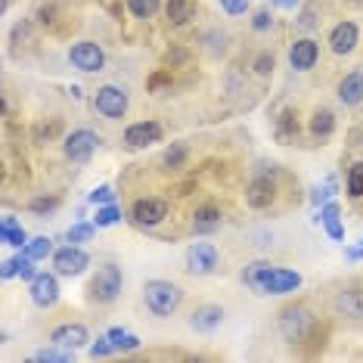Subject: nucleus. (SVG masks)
Listing matches in <instances>:
<instances>
[{"instance_id": "obj_41", "label": "nucleus", "mask_w": 363, "mask_h": 363, "mask_svg": "<svg viewBox=\"0 0 363 363\" xmlns=\"http://www.w3.org/2000/svg\"><path fill=\"white\" fill-rule=\"evenodd\" d=\"M0 277H4V279L19 277V270H16V258H6V261H4V270H0Z\"/></svg>"}, {"instance_id": "obj_44", "label": "nucleus", "mask_w": 363, "mask_h": 363, "mask_svg": "<svg viewBox=\"0 0 363 363\" xmlns=\"http://www.w3.org/2000/svg\"><path fill=\"white\" fill-rule=\"evenodd\" d=\"M351 4H360V0H351Z\"/></svg>"}, {"instance_id": "obj_28", "label": "nucleus", "mask_w": 363, "mask_h": 363, "mask_svg": "<svg viewBox=\"0 0 363 363\" xmlns=\"http://www.w3.org/2000/svg\"><path fill=\"white\" fill-rule=\"evenodd\" d=\"M186 155H189V146L186 143H171L168 150H164V155H162V164L168 171H180L186 164Z\"/></svg>"}, {"instance_id": "obj_7", "label": "nucleus", "mask_w": 363, "mask_h": 363, "mask_svg": "<svg viewBox=\"0 0 363 363\" xmlns=\"http://www.w3.org/2000/svg\"><path fill=\"white\" fill-rule=\"evenodd\" d=\"M69 62L75 65L78 72L94 75V72H103L106 53H103V47L96 44V40H78V44L69 47Z\"/></svg>"}, {"instance_id": "obj_8", "label": "nucleus", "mask_w": 363, "mask_h": 363, "mask_svg": "<svg viewBox=\"0 0 363 363\" xmlns=\"http://www.w3.org/2000/svg\"><path fill=\"white\" fill-rule=\"evenodd\" d=\"M87 267H90V255L75 242H69V245H62V249L53 252V270L60 277H81Z\"/></svg>"}, {"instance_id": "obj_27", "label": "nucleus", "mask_w": 363, "mask_h": 363, "mask_svg": "<svg viewBox=\"0 0 363 363\" xmlns=\"http://www.w3.org/2000/svg\"><path fill=\"white\" fill-rule=\"evenodd\" d=\"M106 335L112 338L115 351H137L140 345H143V342H140V338H137L134 333H128L125 326H112V329H109V333H106Z\"/></svg>"}, {"instance_id": "obj_22", "label": "nucleus", "mask_w": 363, "mask_h": 363, "mask_svg": "<svg viewBox=\"0 0 363 363\" xmlns=\"http://www.w3.org/2000/svg\"><path fill=\"white\" fill-rule=\"evenodd\" d=\"M0 242L16 245V249H26V245H28V233H26V227H22L19 220L13 218V214H6V218L0 220Z\"/></svg>"}, {"instance_id": "obj_31", "label": "nucleus", "mask_w": 363, "mask_h": 363, "mask_svg": "<svg viewBox=\"0 0 363 363\" xmlns=\"http://www.w3.org/2000/svg\"><path fill=\"white\" fill-rule=\"evenodd\" d=\"M96 230H100L96 224H87V220H78V224H72V227H69V233H65V239H69V242H75V245H81V242H90Z\"/></svg>"}, {"instance_id": "obj_4", "label": "nucleus", "mask_w": 363, "mask_h": 363, "mask_svg": "<svg viewBox=\"0 0 363 363\" xmlns=\"http://www.w3.org/2000/svg\"><path fill=\"white\" fill-rule=\"evenodd\" d=\"M96 146H100V134H94L90 128H75L72 134H65V140H62L65 159L75 162V164L90 162V155L96 152Z\"/></svg>"}, {"instance_id": "obj_9", "label": "nucleus", "mask_w": 363, "mask_h": 363, "mask_svg": "<svg viewBox=\"0 0 363 363\" xmlns=\"http://www.w3.org/2000/svg\"><path fill=\"white\" fill-rule=\"evenodd\" d=\"M164 218H168V202H164V199H155V196L137 199L134 208H130V220H134L137 227H143V230L159 227Z\"/></svg>"}, {"instance_id": "obj_17", "label": "nucleus", "mask_w": 363, "mask_h": 363, "mask_svg": "<svg viewBox=\"0 0 363 363\" xmlns=\"http://www.w3.org/2000/svg\"><path fill=\"white\" fill-rule=\"evenodd\" d=\"M333 311L338 317H348V320H363V292L360 289H338L333 295Z\"/></svg>"}, {"instance_id": "obj_35", "label": "nucleus", "mask_w": 363, "mask_h": 363, "mask_svg": "<svg viewBox=\"0 0 363 363\" xmlns=\"http://www.w3.org/2000/svg\"><path fill=\"white\" fill-rule=\"evenodd\" d=\"M112 354H115V345H112V338L109 335H103V338H96V342H90V357H112Z\"/></svg>"}, {"instance_id": "obj_39", "label": "nucleus", "mask_w": 363, "mask_h": 363, "mask_svg": "<svg viewBox=\"0 0 363 363\" xmlns=\"http://www.w3.org/2000/svg\"><path fill=\"white\" fill-rule=\"evenodd\" d=\"M270 72H274V53H258V60H255V75L267 78Z\"/></svg>"}, {"instance_id": "obj_25", "label": "nucleus", "mask_w": 363, "mask_h": 363, "mask_svg": "<svg viewBox=\"0 0 363 363\" xmlns=\"http://www.w3.org/2000/svg\"><path fill=\"white\" fill-rule=\"evenodd\" d=\"M274 267L270 261H252V264H245V270H242V283L252 289V292H258L261 295V279H264V274Z\"/></svg>"}, {"instance_id": "obj_13", "label": "nucleus", "mask_w": 363, "mask_h": 363, "mask_svg": "<svg viewBox=\"0 0 363 363\" xmlns=\"http://www.w3.org/2000/svg\"><path fill=\"white\" fill-rule=\"evenodd\" d=\"M320 60V44L313 38H298L292 47H289V65L295 72H311Z\"/></svg>"}, {"instance_id": "obj_26", "label": "nucleus", "mask_w": 363, "mask_h": 363, "mask_svg": "<svg viewBox=\"0 0 363 363\" xmlns=\"http://www.w3.org/2000/svg\"><path fill=\"white\" fill-rule=\"evenodd\" d=\"M31 360L35 363H72L75 360V351L60 348V345H50V348H40V351L31 354Z\"/></svg>"}, {"instance_id": "obj_36", "label": "nucleus", "mask_w": 363, "mask_h": 363, "mask_svg": "<svg viewBox=\"0 0 363 363\" xmlns=\"http://www.w3.org/2000/svg\"><path fill=\"white\" fill-rule=\"evenodd\" d=\"M333 193H335V180L329 177L323 186H313V189H311V202H313V205H326V199H329Z\"/></svg>"}, {"instance_id": "obj_34", "label": "nucleus", "mask_w": 363, "mask_h": 363, "mask_svg": "<svg viewBox=\"0 0 363 363\" xmlns=\"http://www.w3.org/2000/svg\"><path fill=\"white\" fill-rule=\"evenodd\" d=\"M87 202H90V205H109V202H115V189H112L109 184H100L96 189H90Z\"/></svg>"}, {"instance_id": "obj_30", "label": "nucleus", "mask_w": 363, "mask_h": 363, "mask_svg": "<svg viewBox=\"0 0 363 363\" xmlns=\"http://www.w3.org/2000/svg\"><path fill=\"white\" fill-rule=\"evenodd\" d=\"M162 0H128V10L134 19H152L155 13H159Z\"/></svg>"}, {"instance_id": "obj_14", "label": "nucleus", "mask_w": 363, "mask_h": 363, "mask_svg": "<svg viewBox=\"0 0 363 363\" xmlns=\"http://www.w3.org/2000/svg\"><path fill=\"white\" fill-rule=\"evenodd\" d=\"M50 345L78 351V348H84V345H90V333H87L84 323H60L50 333Z\"/></svg>"}, {"instance_id": "obj_20", "label": "nucleus", "mask_w": 363, "mask_h": 363, "mask_svg": "<svg viewBox=\"0 0 363 363\" xmlns=\"http://www.w3.org/2000/svg\"><path fill=\"white\" fill-rule=\"evenodd\" d=\"M214 230H220V208L218 205H199V208L193 211V233L211 236Z\"/></svg>"}, {"instance_id": "obj_42", "label": "nucleus", "mask_w": 363, "mask_h": 363, "mask_svg": "<svg viewBox=\"0 0 363 363\" xmlns=\"http://www.w3.org/2000/svg\"><path fill=\"white\" fill-rule=\"evenodd\" d=\"M345 258L348 261H363V242L360 245H348V249H345Z\"/></svg>"}, {"instance_id": "obj_29", "label": "nucleus", "mask_w": 363, "mask_h": 363, "mask_svg": "<svg viewBox=\"0 0 363 363\" xmlns=\"http://www.w3.org/2000/svg\"><path fill=\"white\" fill-rule=\"evenodd\" d=\"M26 252H28L35 261L53 258V239H50V236H31L28 245H26Z\"/></svg>"}, {"instance_id": "obj_2", "label": "nucleus", "mask_w": 363, "mask_h": 363, "mask_svg": "<svg viewBox=\"0 0 363 363\" xmlns=\"http://www.w3.org/2000/svg\"><path fill=\"white\" fill-rule=\"evenodd\" d=\"M317 329V313H313L308 304H289V308L279 313V335L286 338L289 345H301L308 342Z\"/></svg>"}, {"instance_id": "obj_33", "label": "nucleus", "mask_w": 363, "mask_h": 363, "mask_svg": "<svg viewBox=\"0 0 363 363\" xmlns=\"http://www.w3.org/2000/svg\"><path fill=\"white\" fill-rule=\"evenodd\" d=\"M348 196L351 199H363V162L351 164L348 171Z\"/></svg>"}, {"instance_id": "obj_38", "label": "nucleus", "mask_w": 363, "mask_h": 363, "mask_svg": "<svg viewBox=\"0 0 363 363\" xmlns=\"http://www.w3.org/2000/svg\"><path fill=\"white\" fill-rule=\"evenodd\" d=\"M218 4L227 16H245V10H249V0H218Z\"/></svg>"}, {"instance_id": "obj_11", "label": "nucleus", "mask_w": 363, "mask_h": 363, "mask_svg": "<svg viewBox=\"0 0 363 363\" xmlns=\"http://www.w3.org/2000/svg\"><path fill=\"white\" fill-rule=\"evenodd\" d=\"M301 286V274L289 267H270L261 279V295H289Z\"/></svg>"}, {"instance_id": "obj_40", "label": "nucleus", "mask_w": 363, "mask_h": 363, "mask_svg": "<svg viewBox=\"0 0 363 363\" xmlns=\"http://www.w3.org/2000/svg\"><path fill=\"white\" fill-rule=\"evenodd\" d=\"M270 26H274V16H270V10H255L252 28H255V31H267Z\"/></svg>"}, {"instance_id": "obj_18", "label": "nucleus", "mask_w": 363, "mask_h": 363, "mask_svg": "<svg viewBox=\"0 0 363 363\" xmlns=\"http://www.w3.org/2000/svg\"><path fill=\"white\" fill-rule=\"evenodd\" d=\"M274 193H277L274 174H270V177L255 174V177H252V184H249V189H245V202H249V208L261 211V208H267V205L274 202Z\"/></svg>"}, {"instance_id": "obj_43", "label": "nucleus", "mask_w": 363, "mask_h": 363, "mask_svg": "<svg viewBox=\"0 0 363 363\" xmlns=\"http://www.w3.org/2000/svg\"><path fill=\"white\" fill-rule=\"evenodd\" d=\"M274 6H277V10H295V6H298V0H274Z\"/></svg>"}, {"instance_id": "obj_21", "label": "nucleus", "mask_w": 363, "mask_h": 363, "mask_svg": "<svg viewBox=\"0 0 363 363\" xmlns=\"http://www.w3.org/2000/svg\"><path fill=\"white\" fill-rule=\"evenodd\" d=\"M320 224L326 227V233L333 242H342L345 239V224H342V208H338V202H326L320 205Z\"/></svg>"}, {"instance_id": "obj_37", "label": "nucleus", "mask_w": 363, "mask_h": 363, "mask_svg": "<svg viewBox=\"0 0 363 363\" xmlns=\"http://www.w3.org/2000/svg\"><path fill=\"white\" fill-rule=\"evenodd\" d=\"M28 208L35 211V214H50V211L60 208V196H47V199H35V202L28 205Z\"/></svg>"}, {"instance_id": "obj_16", "label": "nucleus", "mask_w": 363, "mask_h": 363, "mask_svg": "<svg viewBox=\"0 0 363 363\" xmlns=\"http://www.w3.org/2000/svg\"><path fill=\"white\" fill-rule=\"evenodd\" d=\"M220 323H224V308H220V304H199V308L189 313V329H193V333L208 335Z\"/></svg>"}, {"instance_id": "obj_6", "label": "nucleus", "mask_w": 363, "mask_h": 363, "mask_svg": "<svg viewBox=\"0 0 363 363\" xmlns=\"http://www.w3.org/2000/svg\"><path fill=\"white\" fill-rule=\"evenodd\" d=\"M128 106H130V100H128V90H125V87L103 84V87L94 94V109L100 112L103 118H109V121L125 118Z\"/></svg>"}, {"instance_id": "obj_23", "label": "nucleus", "mask_w": 363, "mask_h": 363, "mask_svg": "<svg viewBox=\"0 0 363 363\" xmlns=\"http://www.w3.org/2000/svg\"><path fill=\"white\" fill-rule=\"evenodd\" d=\"M333 130H335V115L333 112H329V109H317V112H313V118H311V137L326 140V137H333Z\"/></svg>"}, {"instance_id": "obj_32", "label": "nucleus", "mask_w": 363, "mask_h": 363, "mask_svg": "<svg viewBox=\"0 0 363 363\" xmlns=\"http://www.w3.org/2000/svg\"><path fill=\"white\" fill-rule=\"evenodd\" d=\"M121 220V208L115 202L109 205H96V218H94V224L96 227H115Z\"/></svg>"}, {"instance_id": "obj_10", "label": "nucleus", "mask_w": 363, "mask_h": 363, "mask_svg": "<svg viewBox=\"0 0 363 363\" xmlns=\"http://www.w3.org/2000/svg\"><path fill=\"white\" fill-rule=\"evenodd\" d=\"M28 295H31V304L35 308H53L60 301V279L56 274H35V279H28Z\"/></svg>"}, {"instance_id": "obj_3", "label": "nucleus", "mask_w": 363, "mask_h": 363, "mask_svg": "<svg viewBox=\"0 0 363 363\" xmlns=\"http://www.w3.org/2000/svg\"><path fill=\"white\" fill-rule=\"evenodd\" d=\"M121 286H125L121 267L109 261V264H103V267H96V274L87 286V298L94 304H112L121 295Z\"/></svg>"}, {"instance_id": "obj_5", "label": "nucleus", "mask_w": 363, "mask_h": 363, "mask_svg": "<svg viewBox=\"0 0 363 363\" xmlns=\"http://www.w3.org/2000/svg\"><path fill=\"white\" fill-rule=\"evenodd\" d=\"M218 261H220V255L214 242H193L184 255V264H186L184 270L189 277H208L218 270Z\"/></svg>"}, {"instance_id": "obj_19", "label": "nucleus", "mask_w": 363, "mask_h": 363, "mask_svg": "<svg viewBox=\"0 0 363 363\" xmlns=\"http://www.w3.org/2000/svg\"><path fill=\"white\" fill-rule=\"evenodd\" d=\"M338 103L342 106H360L363 103V72L354 69L338 81Z\"/></svg>"}, {"instance_id": "obj_24", "label": "nucleus", "mask_w": 363, "mask_h": 363, "mask_svg": "<svg viewBox=\"0 0 363 363\" xmlns=\"http://www.w3.org/2000/svg\"><path fill=\"white\" fill-rule=\"evenodd\" d=\"M193 16H196V4H193V0H168L171 26H186Z\"/></svg>"}, {"instance_id": "obj_15", "label": "nucleus", "mask_w": 363, "mask_h": 363, "mask_svg": "<svg viewBox=\"0 0 363 363\" xmlns=\"http://www.w3.org/2000/svg\"><path fill=\"white\" fill-rule=\"evenodd\" d=\"M360 40V28L354 26V22H338V26L329 31V50H333L335 56H348L354 53V47H357Z\"/></svg>"}, {"instance_id": "obj_12", "label": "nucleus", "mask_w": 363, "mask_h": 363, "mask_svg": "<svg viewBox=\"0 0 363 363\" xmlns=\"http://www.w3.org/2000/svg\"><path fill=\"white\" fill-rule=\"evenodd\" d=\"M162 140V125L159 121H137V125L125 128V146L128 150H146V146Z\"/></svg>"}, {"instance_id": "obj_1", "label": "nucleus", "mask_w": 363, "mask_h": 363, "mask_svg": "<svg viewBox=\"0 0 363 363\" xmlns=\"http://www.w3.org/2000/svg\"><path fill=\"white\" fill-rule=\"evenodd\" d=\"M143 301L152 317H171L180 308V301H184V289L171 283V279H146Z\"/></svg>"}]
</instances>
